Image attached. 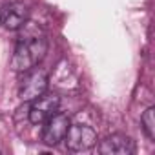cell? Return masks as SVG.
<instances>
[{"label":"cell","mask_w":155,"mask_h":155,"mask_svg":"<svg viewBox=\"0 0 155 155\" xmlns=\"http://www.w3.org/2000/svg\"><path fill=\"white\" fill-rule=\"evenodd\" d=\"M44 130H42V142L48 146H57L60 140H64L66 131L69 128V119L64 113H53L48 120L42 122Z\"/></svg>","instance_id":"obj_5"},{"label":"cell","mask_w":155,"mask_h":155,"mask_svg":"<svg viewBox=\"0 0 155 155\" xmlns=\"http://www.w3.org/2000/svg\"><path fill=\"white\" fill-rule=\"evenodd\" d=\"M28 18H29V9L22 2H11L0 9V24L9 31H17L22 26H26Z\"/></svg>","instance_id":"obj_6"},{"label":"cell","mask_w":155,"mask_h":155,"mask_svg":"<svg viewBox=\"0 0 155 155\" xmlns=\"http://www.w3.org/2000/svg\"><path fill=\"white\" fill-rule=\"evenodd\" d=\"M64 140L69 151H88L97 144V131L88 124H69Z\"/></svg>","instance_id":"obj_2"},{"label":"cell","mask_w":155,"mask_h":155,"mask_svg":"<svg viewBox=\"0 0 155 155\" xmlns=\"http://www.w3.org/2000/svg\"><path fill=\"white\" fill-rule=\"evenodd\" d=\"M58 106H60V97L55 93H42L40 97L33 99V104L29 108L31 124H42L53 113L58 111Z\"/></svg>","instance_id":"obj_4"},{"label":"cell","mask_w":155,"mask_h":155,"mask_svg":"<svg viewBox=\"0 0 155 155\" xmlns=\"http://www.w3.org/2000/svg\"><path fill=\"white\" fill-rule=\"evenodd\" d=\"M99 151L102 155H131L135 151V142L128 135L115 133L101 142Z\"/></svg>","instance_id":"obj_7"},{"label":"cell","mask_w":155,"mask_h":155,"mask_svg":"<svg viewBox=\"0 0 155 155\" xmlns=\"http://www.w3.org/2000/svg\"><path fill=\"white\" fill-rule=\"evenodd\" d=\"M48 53V38L46 37H20L13 58H11V68L17 73H26L33 68H37L38 62H42V58Z\"/></svg>","instance_id":"obj_1"},{"label":"cell","mask_w":155,"mask_h":155,"mask_svg":"<svg viewBox=\"0 0 155 155\" xmlns=\"http://www.w3.org/2000/svg\"><path fill=\"white\" fill-rule=\"evenodd\" d=\"M48 73L40 68H33L24 73V79L18 86V97L22 101H33L46 93L48 90Z\"/></svg>","instance_id":"obj_3"},{"label":"cell","mask_w":155,"mask_h":155,"mask_svg":"<svg viewBox=\"0 0 155 155\" xmlns=\"http://www.w3.org/2000/svg\"><path fill=\"white\" fill-rule=\"evenodd\" d=\"M140 122H142V130L148 135V139L153 140L155 139V108H148L144 115L140 117Z\"/></svg>","instance_id":"obj_8"}]
</instances>
